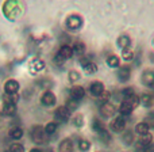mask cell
I'll return each instance as SVG.
<instances>
[{
    "label": "cell",
    "instance_id": "3957f363",
    "mask_svg": "<svg viewBox=\"0 0 154 152\" xmlns=\"http://www.w3.org/2000/svg\"><path fill=\"white\" fill-rule=\"evenodd\" d=\"M48 136L45 128L41 125H37L34 128H31V139L35 144H45L48 141Z\"/></svg>",
    "mask_w": 154,
    "mask_h": 152
},
{
    "label": "cell",
    "instance_id": "8fae6325",
    "mask_svg": "<svg viewBox=\"0 0 154 152\" xmlns=\"http://www.w3.org/2000/svg\"><path fill=\"white\" fill-rule=\"evenodd\" d=\"M115 112H116L115 106H114L112 103H109V102H106V103H103V105L100 106V114L103 115L104 118L112 117V115L115 114Z\"/></svg>",
    "mask_w": 154,
    "mask_h": 152
},
{
    "label": "cell",
    "instance_id": "f1b7e54d",
    "mask_svg": "<svg viewBox=\"0 0 154 152\" xmlns=\"http://www.w3.org/2000/svg\"><path fill=\"white\" fill-rule=\"evenodd\" d=\"M7 152H24V147L22 144H19V143H12Z\"/></svg>",
    "mask_w": 154,
    "mask_h": 152
},
{
    "label": "cell",
    "instance_id": "4316f807",
    "mask_svg": "<svg viewBox=\"0 0 154 152\" xmlns=\"http://www.w3.org/2000/svg\"><path fill=\"white\" fill-rule=\"evenodd\" d=\"M72 48H73V53H76V54H82L85 52V45L81 41H77Z\"/></svg>",
    "mask_w": 154,
    "mask_h": 152
},
{
    "label": "cell",
    "instance_id": "52a82bcc",
    "mask_svg": "<svg viewBox=\"0 0 154 152\" xmlns=\"http://www.w3.org/2000/svg\"><path fill=\"white\" fill-rule=\"evenodd\" d=\"M70 117V110L68 109L66 106H58L56 110H54V118L60 122H65L68 121Z\"/></svg>",
    "mask_w": 154,
    "mask_h": 152
},
{
    "label": "cell",
    "instance_id": "7c38bea8",
    "mask_svg": "<svg viewBox=\"0 0 154 152\" xmlns=\"http://www.w3.org/2000/svg\"><path fill=\"white\" fill-rule=\"evenodd\" d=\"M19 82L15 79H8L7 82L4 83V91L5 94H16L19 91Z\"/></svg>",
    "mask_w": 154,
    "mask_h": 152
},
{
    "label": "cell",
    "instance_id": "1f68e13d",
    "mask_svg": "<svg viewBox=\"0 0 154 152\" xmlns=\"http://www.w3.org/2000/svg\"><path fill=\"white\" fill-rule=\"evenodd\" d=\"M138 152H154V145L153 144L139 145V147H138Z\"/></svg>",
    "mask_w": 154,
    "mask_h": 152
},
{
    "label": "cell",
    "instance_id": "d4e9b609",
    "mask_svg": "<svg viewBox=\"0 0 154 152\" xmlns=\"http://www.w3.org/2000/svg\"><path fill=\"white\" fill-rule=\"evenodd\" d=\"M18 99H19L18 92H16V94H4V96H3L4 103H14V105H16Z\"/></svg>",
    "mask_w": 154,
    "mask_h": 152
},
{
    "label": "cell",
    "instance_id": "f35d334b",
    "mask_svg": "<svg viewBox=\"0 0 154 152\" xmlns=\"http://www.w3.org/2000/svg\"><path fill=\"white\" fill-rule=\"evenodd\" d=\"M153 46H154V38H153Z\"/></svg>",
    "mask_w": 154,
    "mask_h": 152
},
{
    "label": "cell",
    "instance_id": "5bb4252c",
    "mask_svg": "<svg viewBox=\"0 0 154 152\" xmlns=\"http://www.w3.org/2000/svg\"><path fill=\"white\" fill-rule=\"evenodd\" d=\"M81 65H82V70H84L85 73H88V75H93V73H96L99 70L97 65L93 61H89V60H81Z\"/></svg>",
    "mask_w": 154,
    "mask_h": 152
},
{
    "label": "cell",
    "instance_id": "836d02e7",
    "mask_svg": "<svg viewBox=\"0 0 154 152\" xmlns=\"http://www.w3.org/2000/svg\"><path fill=\"white\" fill-rule=\"evenodd\" d=\"M68 76H69V80H70L72 83H75V82H77V80L80 79V73L77 72V71H70Z\"/></svg>",
    "mask_w": 154,
    "mask_h": 152
},
{
    "label": "cell",
    "instance_id": "9c48e42d",
    "mask_svg": "<svg viewBox=\"0 0 154 152\" xmlns=\"http://www.w3.org/2000/svg\"><path fill=\"white\" fill-rule=\"evenodd\" d=\"M141 82L146 87H154V71L153 70L143 71L141 75Z\"/></svg>",
    "mask_w": 154,
    "mask_h": 152
},
{
    "label": "cell",
    "instance_id": "e0dca14e",
    "mask_svg": "<svg viewBox=\"0 0 154 152\" xmlns=\"http://www.w3.org/2000/svg\"><path fill=\"white\" fill-rule=\"evenodd\" d=\"M131 76V70L130 67L125 65V67H120V70L118 71V77H119L120 82H127Z\"/></svg>",
    "mask_w": 154,
    "mask_h": 152
},
{
    "label": "cell",
    "instance_id": "277c9868",
    "mask_svg": "<svg viewBox=\"0 0 154 152\" xmlns=\"http://www.w3.org/2000/svg\"><path fill=\"white\" fill-rule=\"evenodd\" d=\"M65 24H66V27L69 30H72V31H76V30H79L80 27L82 26V19L80 15H76V14H73V15H69L66 18V21H65Z\"/></svg>",
    "mask_w": 154,
    "mask_h": 152
},
{
    "label": "cell",
    "instance_id": "5b68a950",
    "mask_svg": "<svg viewBox=\"0 0 154 152\" xmlns=\"http://www.w3.org/2000/svg\"><path fill=\"white\" fill-rule=\"evenodd\" d=\"M29 70L32 75H38V73H41L45 70V61H43L42 59L35 57V59H32L31 61L29 63Z\"/></svg>",
    "mask_w": 154,
    "mask_h": 152
},
{
    "label": "cell",
    "instance_id": "4fadbf2b",
    "mask_svg": "<svg viewBox=\"0 0 154 152\" xmlns=\"http://www.w3.org/2000/svg\"><path fill=\"white\" fill-rule=\"evenodd\" d=\"M73 56V48L70 45H62L58 50V54H57V59L61 60H69L70 57Z\"/></svg>",
    "mask_w": 154,
    "mask_h": 152
},
{
    "label": "cell",
    "instance_id": "484cf974",
    "mask_svg": "<svg viewBox=\"0 0 154 152\" xmlns=\"http://www.w3.org/2000/svg\"><path fill=\"white\" fill-rule=\"evenodd\" d=\"M77 148H79L81 152H87L91 148V141H88V140H85V139L79 140V143H77Z\"/></svg>",
    "mask_w": 154,
    "mask_h": 152
},
{
    "label": "cell",
    "instance_id": "d6a6232c",
    "mask_svg": "<svg viewBox=\"0 0 154 152\" xmlns=\"http://www.w3.org/2000/svg\"><path fill=\"white\" fill-rule=\"evenodd\" d=\"M73 124H75L76 126H82V124H84V117H82L81 114L75 115V118H73Z\"/></svg>",
    "mask_w": 154,
    "mask_h": 152
},
{
    "label": "cell",
    "instance_id": "d6986e66",
    "mask_svg": "<svg viewBox=\"0 0 154 152\" xmlns=\"http://www.w3.org/2000/svg\"><path fill=\"white\" fill-rule=\"evenodd\" d=\"M118 46H119V48H122V50H123V49L130 48V46H131L130 37H128V35H126V34L120 35V37L118 38Z\"/></svg>",
    "mask_w": 154,
    "mask_h": 152
},
{
    "label": "cell",
    "instance_id": "7402d4cb",
    "mask_svg": "<svg viewBox=\"0 0 154 152\" xmlns=\"http://www.w3.org/2000/svg\"><path fill=\"white\" fill-rule=\"evenodd\" d=\"M153 143V134L150 133H145V134H141L138 139V144L139 145H149Z\"/></svg>",
    "mask_w": 154,
    "mask_h": 152
},
{
    "label": "cell",
    "instance_id": "ab89813d",
    "mask_svg": "<svg viewBox=\"0 0 154 152\" xmlns=\"http://www.w3.org/2000/svg\"><path fill=\"white\" fill-rule=\"evenodd\" d=\"M46 152H51V151H46Z\"/></svg>",
    "mask_w": 154,
    "mask_h": 152
},
{
    "label": "cell",
    "instance_id": "2e32d148",
    "mask_svg": "<svg viewBox=\"0 0 154 152\" xmlns=\"http://www.w3.org/2000/svg\"><path fill=\"white\" fill-rule=\"evenodd\" d=\"M75 147L70 139H64L58 145V152H73Z\"/></svg>",
    "mask_w": 154,
    "mask_h": 152
},
{
    "label": "cell",
    "instance_id": "30bf717a",
    "mask_svg": "<svg viewBox=\"0 0 154 152\" xmlns=\"http://www.w3.org/2000/svg\"><path fill=\"white\" fill-rule=\"evenodd\" d=\"M104 84L101 82H93L92 84L89 86V92L92 96H96V98H100L104 94Z\"/></svg>",
    "mask_w": 154,
    "mask_h": 152
},
{
    "label": "cell",
    "instance_id": "603a6c76",
    "mask_svg": "<svg viewBox=\"0 0 154 152\" xmlns=\"http://www.w3.org/2000/svg\"><path fill=\"white\" fill-rule=\"evenodd\" d=\"M120 64V59L118 56H115V54H112V56H108L107 57V65L111 68H118Z\"/></svg>",
    "mask_w": 154,
    "mask_h": 152
},
{
    "label": "cell",
    "instance_id": "9a60e30c",
    "mask_svg": "<svg viewBox=\"0 0 154 152\" xmlns=\"http://www.w3.org/2000/svg\"><path fill=\"white\" fill-rule=\"evenodd\" d=\"M85 96V90L84 87H81V86H75V87L70 90V98L75 99V101H81L82 98Z\"/></svg>",
    "mask_w": 154,
    "mask_h": 152
},
{
    "label": "cell",
    "instance_id": "8992f818",
    "mask_svg": "<svg viewBox=\"0 0 154 152\" xmlns=\"http://www.w3.org/2000/svg\"><path fill=\"white\" fill-rule=\"evenodd\" d=\"M109 128H111L112 132H116V133H122L126 129V118L123 115H119V117L114 118L109 124Z\"/></svg>",
    "mask_w": 154,
    "mask_h": 152
},
{
    "label": "cell",
    "instance_id": "44dd1931",
    "mask_svg": "<svg viewBox=\"0 0 154 152\" xmlns=\"http://www.w3.org/2000/svg\"><path fill=\"white\" fill-rule=\"evenodd\" d=\"M10 137H12L14 140H19L23 137V129L19 128V126H14L12 129H10Z\"/></svg>",
    "mask_w": 154,
    "mask_h": 152
},
{
    "label": "cell",
    "instance_id": "cb8c5ba5",
    "mask_svg": "<svg viewBox=\"0 0 154 152\" xmlns=\"http://www.w3.org/2000/svg\"><path fill=\"white\" fill-rule=\"evenodd\" d=\"M149 128L150 126L146 124V121H145V122H139V124H137V126H135V132L141 136V134L149 133Z\"/></svg>",
    "mask_w": 154,
    "mask_h": 152
},
{
    "label": "cell",
    "instance_id": "e575fe53",
    "mask_svg": "<svg viewBox=\"0 0 154 152\" xmlns=\"http://www.w3.org/2000/svg\"><path fill=\"white\" fill-rule=\"evenodd\" d=\"M77 105H79V102L77 101H75V99H72V98H69L66 101V107L69 110H73V109H76L77 107Z\"/></svg>",
    "mask_w": 154,
    "mask_h": 152
},
{
    "label": "cell",
    "instance_id": "74e56055",
    "mask_svg": "<svg viewBox=\"0 0 154 152\" xmlns=\"http://www.w3.org/2000/svg\"><path fill=\"white\" fill-rule=\"evenodd\" d=\"M30 152H42V151L39 148H32V150H30Z\"/></svg>",
    "mask_w": 154,
    "mask_h": 152
},
{
    "label": "cell",
    "instance_id": "83f0119b",
    "mask_svg": "<svg viewBox=\"0 0 154 152\" xmlns=\"http://www.w3.org/2000/svg\"><path fill=\"white\" fill-rule=\"evenodd\" d=\"M122 57L126 60V61H131L134 60V52L131 48H127V49H123L122 50Z\"/></svg>",
    "mask_w": 154,
    "mask_h": 152
},
{
    "label": "cell",
    "instance_id": "ac0fdd59",
    "mask_svg": "<svg viewBox=\"0 0 154 152\" xmlns=\"http://www.w3.org/2000/svg\"><path fill=\"white\" fill-rule=\"evenodd\" d=\"M16 113V105L14 103H4V106H3L2 109V114L5 115V117H11V115H14Z\"/></svg>",
    "mask_w": 154,
    "mask_h": 152
},
{
    "label": "cell",
    "instance_id": "7a4b0ae2",
    "mask_svg": "<svg viewBox=\"0 0 154 152\" xmlns=\"http://www.w3.org/2000/svg\"><path fill=\"white\" fill-rule=\"evenodd\" d=\"M139 103H141L139 96H137L135 94L131 95V96H126V98H123V102H122V105H120V107H119V113L122 115L131 114V113L138 107Z\"/></svg>",
    "mask_w": 154,
    "mask_h": 152
},
{
    "label": "cell",
    "instance_id": "f546056e",
    "mask_svg": "<svg viewBox=\"0 0 154 152\" xmlns=\"http://www.w3.org/2000/svg\"><path fill=\"white\" fill-rule=\"evenodd\" d=\"M57 125H58V124H57L56 121H51V122L46 124V126H45V131H46V133H48V134L54 133V132H56V129H57Z\"/></svg>",
    "mask_w": 154,
    "mask_h": 152
},
{
    "label": "cell",
    "instance_id": "d590c367",
    "mask_svg": "<svg viewBox=\"0 0 154 152\" xmlns=\"http://www.w3.org/2000/svg\"><path fill=\"white\" fill-rule=\"evenodd\" d=\"M123 98H126V96H131V95H134V88H131V87H127V88H125L123 90Z\"/></svg>",
    "mask_w": 154,
    "mask_h": 152
},
{
    "label": "cell",
    "instance_id": "6da1fadb",
    "mask_svg": "<svg viewBox=\"0 0 154 152\" xmlns=\"http://www.w3.org/2000/svg\"><path fill=\"white\" fill-rule=\"evenodd\" d=\"M23 2L22 0H5L3 3V14L10 21H16L23 14Z\"/></svg>",
    "mask_w": 154,
    "mask_h": 152
},
{
    "label": "cell",
    "instance_id": "4dcf8cb0",
    "mask_svg": "<svg viewBox=\"0 0 154 152\" xmlns=\"http://www.w3.org/2000/svg\"><path fill=\"white\" fill-rule=\"evenodd\" d=\"M123 141H125V144L131 145V143L134 141V134H133V132H131V131L126 132V133L123 134Z\"/></svg>",
    "mask_w": 154,
    "mask_h": 152
},
{
    "label": "cell",
    "instance_id": "ffe728a7",
    "mask_svg": "<svg viewBox=\"0 0 154 152\" xmlns=\"http://www.w3.org/2000/svg\"><path fill=\"white\" fill-rule=\"evenodd\" d=\"M139 101H141V103L145 107H152L154 105V96H153V94H143L139 98Z\"/></svg>",
    "mask_w": 154,
    "mask_h": 152
},
{
    "label": "cell",
    "instance_id": "8d00e7d4",
    "mask_svg": "<svg viewBox=\"0 0 154 152\" xmlns=\"http://www.w3.org/2000/svg\"><path fill=\"white\" fill-rule=\"evenodd\" d=\"M146 124H147L149 126H153V128H154V115H150V117L147 118Z\"/></svg>",
    "mask_w": 154,
    "mask_h": 152
},
{
    "label": "cell",
    "instance_id": "ba28073f",
    "mask_svg": "<svg viewBox=\"0 0 154 152\" xmlns=\"http://www.w3.org/2000/svg\"><path fill=\"white\" fill-rule=\"evenodd\" d=\"M57 102V96L54 95V92H51V91L46 90L42 92V95H41V103L43 105V106H54Z\"/></svg>",
    "mask_w": 154,
    "mask_h": 152
}]
</instances>
